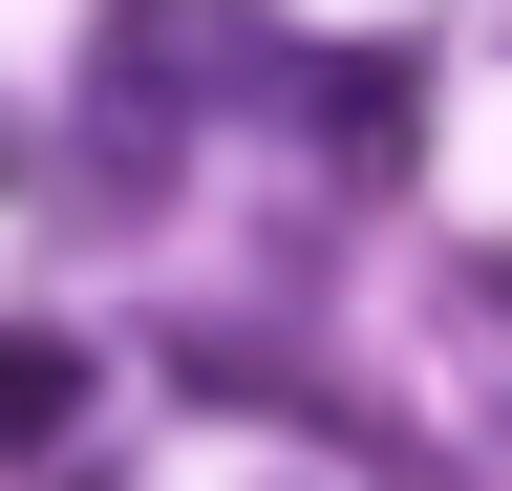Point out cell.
Returning a JSON list of instances; mask_svg holds the SVG:
<instances>
[{"instance_id":"cell-1","label":"cell","mask_w":512,"mask_h":491,"mask_svg":"<svg viewBox=\"0 0 512 491\" xmlns=\"http://www.w3.org/2000/svg\"><path fill=\"white\" fill-rule=\"evenodd\" d=\"M320 129H342L363 171L427 150V43H320Z\"/></svg>"},{"instance_id":"cell-2","label":"cell","mask_w":512,"mask_h":491,"mask_svg":"<svg viewBox=\"0 0 512 491\" xmlns=\"http://www.w3.org/2000/svg\"><path fill=\"white\" fill-rule=\"evenodd\" d=\"M43 449H86V342L0 321V470H43Z\"/></svg>"},{"instance_id":"cell-3","label":"cell","mask_w":512,"mask_h":491,"mask_svg":"<svg viewBox=\"0 0 512 491\" xmlns=\"http://www.w3.org/2000/svg\"><path fill=\"white\" fill-rule=\"evenodd\" d=\"M22 171H43V150H22V129H0V193H22Z\"/></svg>"},{"instance_id":"cell-4","label":"cell","mask_w":512,"mask_h":491,"mask_svg":"<svg viewBox=\"0 0 512 491\" xmlns=\"http://www.w3.org/2000/svg\"><path fill=\"white\" fill-rule=\"evenodd\" d=\"M491 299H512V278H491Z\"/></svg>"}]
</instances>
